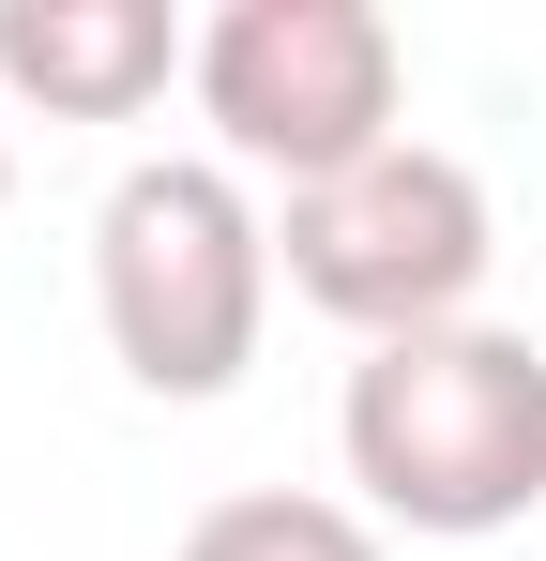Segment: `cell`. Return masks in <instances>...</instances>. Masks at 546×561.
<instances>
[{"label":"cell","mask_w":546,"mask_h":561,"mask_svg":"<svg viewBox=\"0 0 546 561\" xmlns=\"http://www.w3.org/2000/svg\"><path fill=\"white\" fill-rule=\"evenodd\" d=\"M334 456H350L379 531L425 547H486L546 501V350L516 319H455V334H395L364 350L334 394Z\"/></svg>","instance_id":"cell-1"},{"label":"cell","mask_w":546,"mask_h":561,"mask_svg":"<svg viewBox=\"0 0 546 561\" xmlns=\"http://www.w3.org/2000/svg\"><path fill=\"white\" fill-rule=\"evenodd\" d=\"M91 319L137 394H228L259 365V319H273V213L228 152H152L122 168L106 213H91Z\"/></svg>","instance_id":"cell-2"},{"label":"cell","mask_w":546,"mask_h":561,"mask_svg":"<svg viewBox=\"0 0 546 561\" xmlns=\"http://www.w3.org/2000/svg\"><path fill=\"white\" fill-rule=\"evenodd\" d=\"M273 274L319 319H350L364 350L455 334L486 304V274H501V213H486V183L455 152L395 137V152H364V168H334V183H304L273 213Z\"/></svg>","instance_id":"cell-3"},{"label":"cell","mask_w":546,"mask_h":561,"mask_svg":"<svg viewBox=\"0 0 546 561\" xmlns=\"http://www.w3.org/2000/svg\"><path fill=\"white\" fill-rule=\"evenodd\" d=\"M197 122L243 183H334L364 152H395V92H410V46L379 0H228L197 31Z\"/></svg>","instance_id":"cell-4"},{"label":"cell","mask_w":546,"mask_h":561,"mask_svg":"<svg viewBox=\"0 0 546 561\" xmlns=\"http://www.w3.org/2000/svg\"><path fill=\"white\" fill-rule=\"evenodd\" d=\"M168 77H197L168 0H0V92L46 122H137Z\"/></svg>","instance_id":"cell-5"},{"label":"cell","mask_w":546,"mask_h":561,"mask_svg":"<svg viewBox=\"0 0 546 561\" xmlns=\"http://www.w3.org/2000/svg\"><path fill=\"white\" fill-rule=\"evenodd\" d=\"M182 561H395V547H379L364 501H319V485H228V501L182 531Z\"/></svg>","instance_id":"cell-6"},{"label":"cell","mask_w":546,"mask_h":561,"mask_svg":"<svg viewBox=\"0 0 546 561\" xmlns=\"http://www.w3.org/2000/svg\"><path fill=\"white\" fill-rule=\"evenodd\" d=\"M0 197H15V137H0Z\"/></svg>","instance_id":"cell-7"}]
</instances>
